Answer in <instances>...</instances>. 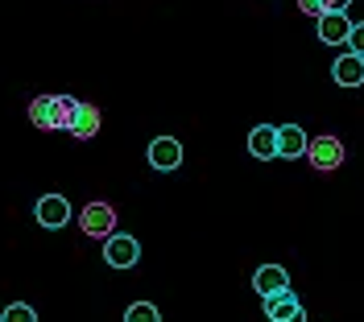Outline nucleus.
Here are the masks:
<instances>
[{
  "instance_id": "nucleus-1",
  "label": "nucleus",
  "mask_w": 364,
  "mask_h": 322,
  "mask_svg": "<svg viewBox=\"0 0 364 322\" xmlns=\"http://www.w3.org/2000/svg\"><path fill=\"white\" fill-rule=\"evenodd\" d=\"M75 108H79V99H70V95H38V99L29 104V120H33L42 133H54V128H70V120H75Z\"/></svg>"
},
{
  "instance_id": "nucleus-2",
  "label": "nucleus",
  "mask_w": 364,
  "mask_h": 322,
  "mask_svg": "<svg viewBox=\"0 0 364 322\" xmlns=\"http://www.w3.org/2000/svg\"><path fill=\"white\" fill-rule=\"evenodd\" d=\"M79 228L87 231V235H100V240H108L116 228V211L108 203H87L83 215H79Z\"/></svg>"
},
{
  "instance_id": "nucleus-3",
  "label": "nucleus",
  "mask_w": 364,
  "mask_h": 322,
  "mask_svg": "<svg viewBox=\"0 0 364 322\" xmlns=\"http://www.w3.org/2000/svg\"><path fill=\"white\" fill-rule=\"evenodd\" d=\"M136 256H141V244H136L133 235H108L104 240V260L112 269H133Z\"/></svg>"
},
{
  "instance_id": "nucleus-4",
  "label": "nucleus",
  "mask_w": 364,
  "mask_h": 322,
  "mask_svg": "<svg viewBox=\"0 0 364 322\" xmlns=\"http://www.w3.org/2000/svg\"><path fill=\"white\" fill-rule=\"evenodd\" d=\"M306 157H311V165L315 170H340V161H343V145H340V137H318V140H311L306 145Z\"/></svg>"
},
{
  "instance_id": "nucleus-5",
  "label": "nucleus",
  "mask_w": 364,
  "mask_h": 322,
  "mask_svg": "<svg viewBox=\"0 0 364 322\" xmlns=\"http://www.w3.org/2000/svg\"><path fill=\"white\" fill-rule=\"evenodd\" d=\"M265 318L269 322H306V310H302V301L286 289V294L265 298Z\"/></svg>"
},
{
  "instance_id": "nucleus-6",
  "label": "nucleus",
  "mask_w": 364,
  "mask_h": 322,
  "mask_svg": "<svg viewBox=\"0 0 364 322\" xmlns=\"http://www.w3.org/2000/svg\"><path fill=\"white\" fill-rule=\"evenodd\" d=\"M33 215H38V223L42 228H67V219H70V203L63 199V194H46L42 203L33 207Z\"/></svg>"
},
{
  "instance_id": "nucleus-7",
  "label": "nucleus",
  "mask_w": 364,
  "mask_h": 322,
  "mask_svg": "<svg viewBox=\"0 0 364 322\" xmlns=\"http://www.w3.org/2000/svg\"><path fill=\"white\" fill-rule=\"evenodd\" d=\"M252 289H257V294H265V298L286 294V289H290V277H286L282 265H261V269L252 273Z\"/></svg>"
},
{
  "instance_id": "nucleus-8",
  "label": "nucleus",
  "mask_w": 364,
  "mask_h": 322,
  "mask_svg": "<svg viewBox=\"0 0 364 322\" xmlns=\"http://www.w3.org/2000/svg\"><path fill=\"white\" fill-rule=\"evenodd\" d=\"M178 161H182V145L174 137H158L149 145V165H154V170L170 174V170H178Z\"/></svg>"
},
{
  "instance_id": "nucleus-9",
  "label": "nucleus",
  "mask_w": 364,
  "mask_h": 322,
  "mask_svg": "<svg viewBox=\"0 0 364 322\" xmlns=\"http://www.w3.org/2000/svg\"><path fill=\"white\" fill-rule=\"evenodd\" d=\"M348 33H352L348 13H323V17H318V42L340 46V42H348Z\"/></svg>"
},
{
  "instance_id": "nucleus-10",
  "label": "nucleus",
  "mask_w": 364,
  "mask_h": 322,
  "mask_svg": "<svg viewBox=\"0 0 364 322\" xmlns=\"http://www.w3.org/2000/svg\"><path fill=\"white\" fill-rule=\"evenodd\" d=\"M331 74H336V83H340V87H360V83H364V58H356V54L348 50V54L336 58Z\"/></svg>"
},
{
  "instance_id": "nucleus-11",
  "label": "nucleus",
  "mask_w": 364,
  "mask_h": 322,
  "mask_svg": "<svg viewBox=\"0 0 364 322\" xmlns=\"http://www.w3.org/2000/svg\"><path fill=\"white\" fill-rule=\"evenodd\" d=\"M249 153L261 161H273L277 157V128L273 124H257L249 133Z\"/></svg>"
},
{
  "instance_id": "nucleus-12",
  "label": "nucleus",
  "mask_w": 364,
  "mask_h": 322,
  "mask_svg": "<svg viewBox=\"0 0 364 322\" xmlns=\"http://www.w3.org/2000/svg\"><path fill=\"white\" fill-rule=\"evenodd\" d=\"M306 133L298 128V124H286V128H277V157H302L306 153Z\"/></svg>"
},
{
  "instance_id": "nucleus-13",
  "label": "nucleus",
  "mask_w": 364,
  "mask_h": 322,
  "mask_svg": "<svg viewBox=\"0 0 364 322\" xmlns=\"http://www.w3.org/2000/svg\"><path fill=\"white\" fill-rule=\"evenodd\" d=\"M67 133H75L79 140H91L95 133H100V108H91V104H79Z\"/></svg>"
},
{
  "instance_id": "nucleus-14",
  "label": "nucleus",
  "mask_w": 364,
  "mask_h": 322,
  "mask_svg": "<svg viewBox=\"0 0 364 322\" xmlns=\"http://www.w3.org/2000/svg\"><path fill=\"white\" fill-rule=\"evenodd\" d=\"M124 322H161V314H158L154 301H133V306L124 310Z\"/></svg>"
},
{
  "instance_id": "nucleus-15",
  "label": "nucleus",
  "mask_w": 364,
  "mask_h": 322,
  "mask_svg": "<svg viewBox=\"0 0 364 322\" xmlns=\"http://www.w3.org/2000/svg\"><path fill=\"white\" fill-rule=\"evenodd\" d=\"M0 322H38V314H33V306H9L4 314H0Z\"/></svg>"
},
{
  "instance_id": "nucleus-16",
  "label": "nucleus",
  "mask_w": 364,
  "mask_h": 322,
  "mask_svg": "<svg viewBox=\"0 0 364 322\" xmlns=\"http://www.w3.org/2000/svg\"><path fill=\"white\" fill-rule=\"evenodd\" d=\"M348 46H352V54H356V58H364V21L352 25V33H348Z\"/></svg>"
},
{
  "instance_id": "nucleus-17",
  "label": "nucleus",
  "mask_w": 364,
  "mask_h": 322,
  "mask_svg": "<svg viewBox=\"0 0 364 322\" xmlns=\"http://www.w3.org/2000/svg\"><path fill=\"white\" fill-rule=\"evenodd\" d=\"M318 9H323V13H343L348 0H318Z\"/></svg>"
},
{
  "instance_id": "nucleus-18",
  "label": "nucleus",
  "mask_w": 364,
  "mask_h": 322,
  "mask_svg": "<svg viewBox=\"0 0 364 322\" xmlns=\"http://www.w3.org/2000/svg\"><path fill=\"white\" fill-rule=\"evenodd\" d=\"M298 9H302V13H311V17H323V9H318V0H298Z\"/></svg>"
}]
</instances>
